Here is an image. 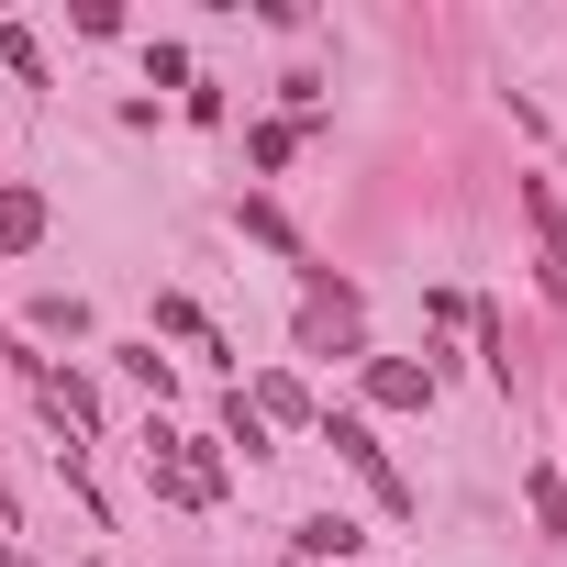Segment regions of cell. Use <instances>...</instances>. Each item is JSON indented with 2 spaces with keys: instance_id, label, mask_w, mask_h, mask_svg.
<instances>
[{
  "instance_id": "cell-1",
  "label": "cell",
  "mask_w": 567,
  "mask_h": 567,
  "mask_svg": "<svg viewBox=\"0 0 567 567\" xmlns=\"http://www.w3.org/2000/svg\"><path fill=\"white\" fill-rule=\"evenodd\" d=\"M512 200H523V223H534V256H545V267H534V278H545V301L567 312V212H556V189H545V178H523Z\"/></svg>"
},
{
  "instance_id": "cell-2",
  "label": "cell",
  "mask_w": 567,
  "mask_h": 567,
  "mask_svg": "<svg viewBox=\"0 0 567 567\" xmlns=\"http://www.w3.org/2000/svg\"><path fill=\"white\" fill-rule=\"evenodd\" d=\"M145 467H156V489H167V501H212V489H223V467H212L189 434H167V423L145 434Z\"/></svg>"
},
{
  "instance_id": "cell-3",
  "label": "cell",
  "mask_w": 567,
  "mask_h": 567,
  "mask_svg": "<svg viewBox=\"0 0 567 567\" xmlns=\"http://www.w3.org/2000/svg\"><path fill=\"white\" fill-rule=\"evenodd\" d=\"M323 434H334V445H346V467H357V478H368V489H379V501H390V512H412V489H401V467H390V456H379V434H368V423H357V412H334V423H323Z\"/></svg>"
},
{
  "instance_id": "cell-4",
  "label": "cell",
  "mask_w": 567,
  "mask_h": 567,
  "mask_svg": "<svg viewBox=\"0 0 567 567\" xmlns=\"http://www.w3.org/2000/svg\"><path fill=\"white\" fill-rule=\"evenodd\" d=\"M368 401H390V412H434V368H412V357H368Z\"/></svg>"
},
{
  "instance_id": "cell-5",
  "label": "cell",
  "mask_w": 567,
  "mask_h": 567,
  "mask_svg": "<svg viewBox=\"0 0 567 567\" xmlns=\"http://www.w3.org/2000/svg\"><path fill=\"white\" fill-rule=\"evenodd\" d=\"M45 245V200L34 189H0V256H34Z\"/></svg>"
},
{
  "instance_id": "cell-6",
  "label": "cell",
  "mask_w": 567,
  "mask_h": 567,
  "mask_svg": "<svg viewBox=\"0 0 567 567\" xmlns=\"http://www.w3.org/2000/svg\"><path fill=\"white\" fill-rule=\"evenodd\" d=\"M290 545H301V567H334V556H357V523H346V512H312Z\"/></svg>"
},
{
  "instance_id": "cell-7",
  "label": "cell",
  "mask_w": 567,
  "mask_h": 567,
  "mask_svg": "<svg viewBox=\"0 0 567 567\" xmlns=\"http://www.w3.org/2000/svg\"><path fill=\"white\" fill-rule=\"evenodd\" d=\"M256 423H301V379H256Z\"/></svg>"
},
{
  "instance_id": "cell-8",
  "label": "cell",
  "mask_w": 567,
  "mask_h": 567,
  "mask_svg": "<svg viewBox=\"0 0 567 567\" xmlns=\"http://www.w3.org/2000/svg\"><path fill=\"white\" fill-rule=\"evenodd\" d=\"M156 323H167V334H178V346H200V357H223V346H212V323H200V312H189V301H156Z\"/></svg>"
},
{
  "instance_id": "cell-9",
  "label": "cell",
  "mask_w": 567,
  "mask_h": 567,
  "mask_svg": "<svg viewBox=\"0 0 567 567\" xmlns=\"http://www.w3.org/2000/svg\"><path fill=\"white\" fill-rule=\"evenodd\" d=\"M223 434H234V445H245V456H267V423H256V401H245V390H234V401H223Z\"/></svg>"
},
{
  "instance_id": "cell-10",
  "label": "cell",
  "mask_w": 567,
  "mask_h": 567,
  "mask_svg": "<svg viewBox=\"0 0 567 567\" xmlns=\"http://www.w3.org/2000/svg\"><path fill=\"white\" fill-rule=\"evenodd\" d=\"M245 234H256V245H278V256H301V234H290V223H278L267 200H245Z\"/></svg>"
}]
</instances>
